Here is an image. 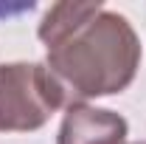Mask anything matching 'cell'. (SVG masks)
<instances>
[{"instance_id":"6da1fadb","label":"cell","mask_w":146,"mask_h":144,"mask_svg":"<svg viewBox=\"0 0 146 144\" xmlns=\"http://www.w3.org/2000/svg\"><path fill=\"white\" fill-rule=\"evenodd\" d=\"M48 71L73 102L112 96L132 85L141 65V40L132 23L104 3H54L39 23Z\"/></svg>"},{"instance_id":"7a4b0ae2","label":"cell","mask_w":146,"mask_h":144,"mask_svg":"<svg viewBox=\"0 0 146 144\" xmlns=\"http://www.w3.org/2000/svg\"><path fill=\"white\" fill-rule=\"evenodd\" d=\"M68 102L45 62H0V133L39 130Z\"/></svg>"},{"instance_id":"3957f363","label":"cell","mask_w":146,"mask_h":144,"mask_svg":"<svg viewBox=\"0 0 146 144\" xmlns=\"http://www.w3.org/2000/svg\"><path fill=\"white\" fill-rule=\"evenodd\" d=\"M129 124L124 116L84 102L68 105L56 144H127Z\"/></svg>"},{"instance_id":"277c9868","label":"cell","mask_w":146,"mask_h":144,"mask_svg":"<svg viewBox=\"0 0 146 144\" xmlns=\"http://www.w3.org/2000/svg\"><path fill=\"white\" fill-rule=\"evenodd\" d=\"M132 144H146V141H132Z\"/></svg>"}]
</instances>
